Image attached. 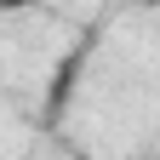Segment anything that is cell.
Masks as SVG:
<instances>
[{
	"instance_id": "obj_1",
	"label": "cell",
	"mask_w": 160,
	"mask_h": 160,
	"mask_svg": "<svg viewBox=\"0 0 160 160\" xmlns=\"http://www.w3.org/2000/svg\"><path fill=\"white\" fill-rule=\"evenodd\" d=\"M40 0H0V17H17V12H34Z\"/></svg>"
},
{
	"instance_id": "obj_2",
	"label": "cell",
	"mask_w": 160,
	"mask_h": 160,
	"mask_svg": "<svg viewBox=\"0 0 160 160\" xmlns=\"http://www.w3.org/2000/svg\"><path fill=\"white\" fill-rule=\"evenodd\" d=\"M132 6H160V0H132Z\"/></svg>"
}]
</instances>
